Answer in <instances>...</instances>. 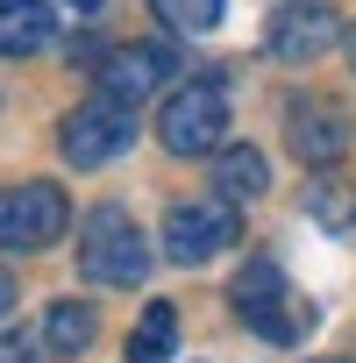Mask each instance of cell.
<instances>
[{
  "label": "cell",
  "mask_w": 356,
  "mask_h": 363,
  "mask_svg": "<svg viewBox=\"0 0 356 363\" xmlns=\"http://www.w3.org/2000/svg\"><path fill=\"white\" fill-rule=\"evenodd\" d=\"M349 65H356V29H349Z\"/></svg>",
  "instance_id": "18"
},
{
  "label": "cell",
  "mask_w": 356,
  "mask_h": 363,
  "mask_svg": "<svg viewBox=\"0 0 356 363\" xmlns=\"http://www.w3.org/2000/svg\"><path fill=\"white\" fill-rule=\"evenodd\" d=\"M65 157L79 164V171H100V164H114L128 143H135V107L128 100H114V93H100V100H86L79 114H65Z\"/></svg>",
  "instance_id": "6"
},
{
  "label": "cell",
  "mask_w": 356,
  "mask_h": 363,
  "mask_svg": "<svg viewBox=\"0 0 356 363\" xmlns=\"http://www.w3.org/2000/svg\"><path fill=\"white\" fill-rule=\"evenodd\" d=\"M43 342H50L57 356H79V349L93 342V313H86L79 299H57V306H50V320H43Z\"/></svg>",
  "instance_id": "13"
},
{
  "label": "cell",
  "mask_w": 356,
  "mask_h": 363,
  "mask_svg": "<svg viewBox=\"0 0 356 363\" xmlns=\"http://www.w3.org/2000/svg\"><path fill=\"white\" fill-rule=\"evenodd\" d=\"M8 306H15V278L0 271V320H8Z\"/></svg>",
  "instance_id": "16"
},
{
  "label": "cell",
  "mask_w": 356,
  "mask_h": 363,
  "mask_svg": "<svg viewBox=\"0 0 356 363\" xmlns=\"http://www.w3.org/2000/svg\"><path fill=\"white\" fill-rule=\"evenodd\" d=\"M171 342H178V306L171 299H150L143 320H135V335H128V363H164Z\"/></svg>",
  "instance_id": "11"
},
{
  "label": "cell",
  "mask_w": 356,
  "mask_h": 363,
  "mask_svg": "<svg viewBox=\"0 0 356 363\" xmlns=\"http://www.w3.org/2000/svg\"><path fill=\"white\" fill-rule=\"evenodd\" d=\"M36 356V335L22 328V335H0V363H29Z\"/></svg>",
  "instance_id": "15"
},
{
  "label": "cell",
  "mask_w": 356,
  "mask_h": 363,
  "mask_svg": "<svg viewBox=\"0 0 356 363\" xmlns=\"http://www.w3.org/2000/svg\"><path fill=\"white\" fill-rule=\"evenodd\" d=\"M228 242H243V221H235V200H178L164 214V257L171 264H207L221 257Z\"/></svg>",
  "instance_id": "5"
},
{
  "label": "cell",
  "mask_w": 356,
  "mask_h": 363,
  "mask_svg": "<svg viewBox=\"0 0 356 363\" xmlns=\"http://www.w3.org/2000/svg\"><path fill=\"white\" fill-rule=\"evenodd\" d=\"M150 8H157L178 36H207V29H221V8H228V0H150Z\"/></svg>",
  "instance_id": "14"
},
{
  "label": "cell",
  "mask_w": 356,
  "mask_h": 363,
  "mask_svg": "<svg viewBox=\"0 0 356 363\" xmlns=\"http://www.w3.org/2000/svg\"><path fill=\"white\" fill-rule=\"evenodd\" d=\"M228 299H235V313H243L264 342H299V335L313 328V306L292 299V285H285V271H278L271 257H250V264L235 271Z\"/></svg>",
  "instance_id": "2"
},
{
  "label": "cell",
  "mask_w": 356,
  "mask_h": 363,
  "mask_svg": "<svg viewBox=\"0 0 356 363\" xmlns=\"http://www.w3.org/2000/svg\"><path fill=\"white\" fill-rule=\"evenodd\" d=\"M285 128H292V157H299L306 171L349 157V114H342L335 100H321V93L292 100V107H285Z\"/></svg>",
  "instance_id": "7"
},
{
  "label": "cell",
  "mask_w": 356,
  "mask_h": 363,
  "mask_svg": "<svg viewBox=\"0 0 356 363\" xmlns=\"http://www.w3.org/2000/svg\"><path fill=\"white\" fill-rule=\"evenodd\" d=\"M335 36H342V22L321 0H292V8L271 15V57H285V65H313Z\"/></svg>",
  "instance_id": "9"
},
{
  "label": "cell",
  "mask_w": 356,
  "mask_h": 363,
  "mask_svg": "<svg viewBox=\"0 0 356 363\" xmlns=\"http://www.w3.org/2000/svg\"><path fill=\"white\" fill-rule=\"evenodd\" d=\"M57 36L50 0H0V57H29Z\"/></svg>",
  "instance_id": "10"
},
{
  "label": "cell",
  "mask_w": 356,
  "mask_h": 363,
  "mask_svg": "<svg viewBox=\"0 0 356 363\" xmlns=\"http://www.w3.org/2000/svg\"><path fill=\"white\" fill-rule=\"evenodd\" d=\"M157 135L171 157H214L221 135H228V86L221 79H193V86H178L157 114Z\"/></svg>",
  "instance_id": "3"
},
{
  "label": "cell",
  "mask_w": 356,
  "mask_h": 363,
  "mask_svg": "<svg viewBox=\"0 0 356 363\" xmlns=\"http://www.w3.org/2000/svg\"><path fill=\"white\" fill-rule=\"evenodd\" d=\"M214 186L243 207V200H257V193L271 186V164H264L257 150H214Z\"/></svg>",
  "instance_id": "12"
},
{
  "label": "cell",
  "mask_w": 356,
  "mask_h": 363,
  "mask_svg": "<svg viewBox=\"0 0 356 363\" xmlns=\"http://www.w3.org/2000/svg\"><path fill=\"white\" fill-rule=\"evenodd\" d=\"M72 228V200L50 178H22V186H0V250H50Z\"/></svg>",
  "instance_id": "4"
},
{
  "label": "cell",
  "mask_w": 356,
  "mask_h": 363,
  "mask_svg": "<svg viewBox=\"0 0 356 363\" xmlns=\"http://www.w3.org/2000/svg\"><path fill=\"white\" fill-rule=\"evenodd\" d=\"M164 72H178V50L171 43H121V50H107L100 57V93H114V100H150L157 86H164Z\"/></svg>",
  "instance_id": "8"
},
{
  "label": "cell",
  "mask_w": 356,
  "mask_h": 363,
  "mask_svg": "<svg viewBox=\"0 0 356 363\" xmlns=\"http://www.w3.org/2000/svg\"><path fill=\"white\" fill-rule=\"evenodd\" d=\"M72 8H79V15H100V8H107V0H72Z\"/></svg>",
  "instance_id": "17"
},
{
  "label": "cell",
  "mask_w": 356,
  "mask_h": 363,
  "mask_svg": "<svg viewBox=\"0 0 356 363\" xmlns=\"http://www.w3.org/2000/svg\"><path fill=\"white\" fill-rule=\"evenodd\" d=\"M79 271H86L93 285H121V292H135V285L150 278V242H143V228H135L128 207L100 200V207L79 221Z\"/></svg>",
  "instance_id": "1"
}]
</instances>
